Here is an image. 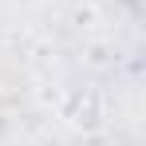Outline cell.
Listing matches in <instances>:
<instances>
[{
  "mask_svg": "<svg viewBox=\"0 0 146 146\" xmlns=\"http://www.w3.org/2000/svg\"><path fill=\"white\" fill-rule=\"evenodd\" d=\"M59 115L67 119V126L75 130H99L103 126V95L99 91H71V95L63 99V107H59Z\"/></svg>",
  "mask_w": 146,
  "mask_h": 146,
  "instance_id": "6da1fadb",
  "label": "cell"
}]
</instances>
